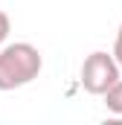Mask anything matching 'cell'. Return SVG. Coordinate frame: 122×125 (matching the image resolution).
I'll return each mask as SVG.
<instances>
[{
    "label": "cell",
    "mask_w": 122,
    "mask_h": 125,
    "mask_svg": "<svg viewBox=\"0 0 122 125\" xmlns=\"http://www.w3.org/2000/svg\"><path fill=\"white\" fill-rule=\"evenodd\" d=\"M44 58L29 41H15L0 50V90H15L38 79Z\"/></svg>",
    "instance_id": "cell-1"
},
{
    "label": "cell",
    "mask_w": 122,
    "mask_h": 125,
    "mask_svg": "<svg viewBox=\"0 0 122 125\" xmlns=\"http://www.w3.org/2000/svg\"><path fill=\"white\" fill-rule=\"evenodd\" d=\"M113 82H119V64L111 52L96 50L81 64V87L93 96H102Z\"/></svg>",
    "instance_id": "cell-2"
},
{
    "label": "cell",
    "mask_w": 122,
    "mask_h": 125,
    "mask_svg": "<svg viewBox=\"0 0 122 125\" xmlns=\"http://www.w3.org/2000/svg\"><path fill=\"white\" fill-rule=\"evenodd\" d=\"M102 96H105V105H108V111L122 116V79H119V82H113V84H111V87H108Z\"/></svg>",
    "instance_id": "cell-3"
},
{
    "label": "cell",
    "mask_w": 122,
    "mask_h": 125,
    "mask_svg": "<svg viewBox=\"0 0 122 125\" xmlns=\"http://www.w3.org/2000/svg\"><path fill=\"white\" fill-rule=\"evenodd\" d=\"M9 32H12V21H9V15H6V12H0V44L9 38Z\"/></svg>",
    "instance_id": "cell-4"
},
{
    "label": "cell",
    "mask_w": 122,
    "mask_h": 125,
    "mask_svg": "<svg viewBox=\"0 0 122 125\" xmlns=\"http://www.w3.org/2000/svg\"><path fill=\"white\" fill-rule=\"evenodd\" d=\"M113 58H116V64L122 67V23H119V29H116V41H113V52H111Z\"/></svg>",
    "instance_id": "cell-5"
}]
</instances>
